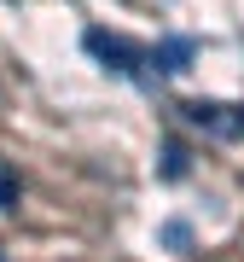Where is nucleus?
I'll list each match as a JSON object with an SVG mask.
<instances>
[{
  "mask_svg": "<svg viewBox=\"0 0 244 262\" xmlns=\"http://www.w3.org/2000/svg\"><path fill=\"white\" fill-rule=\"evenodd\" d=\"M82 47L99 58L105 70H116V76H134V82H145V64H151V47H134L128 35H111V29H87L82 35Z\"/></svg>",
  "mask_w": 244,
  "mask_h": 262,
  "instance_id": "1",
  "label": "nucleus"
},
{
  "mask_svg": "<svg viewBox=\"0 0 244 262\" xmlns=\"http://www.w3.org/2000/svg\"><path fill=\"white\" fill-rule=\"evenodd\" d=\"M180 117L204 134H221V140H238L244 134V105H215V99H186Z\"/></svg>",
  "mask_w": 244,
  "mask_h": 262,
  "instance_id": "2",
  "label": "nucleus"
},
{
  "mask_svg": "<svg viewBox=\"0 0 244 262\" xmlns=\"http://www.w3.org/2000/svg\"><path fill=\"white\" fill-rule=\"evenodd\" d=\"M192 58H198L192 35H163L157 47H151V70L157 76H180V70H192Z\"/></svg>",
  "mask_w": 244,
  "mask_h": 262,
  "instance_id": "3",
  "label": "nucleus"
},
{
  "mask_svg": "<svg viewBox=\"0 0 244 262\" xmlns=\"http://www.w3.org/2000/svg\"><path fill=\"white\" fill-rule=\"evenodd\" d=\"M157 175H163V181H186V175H192V151L180 146V140H163V151H157Z\"/></svg>",
  "mask_w": 244,
  "mask_h": 262,
  "instance_id": "4",
  "label": "nucleus"
},
{
  "mask_svg": "<svg viewBox=\"0 0 244 262\" xmlns=\"http://www.w3.org/2000/svg\"><path fill=\"white\" fill-rule=\"evenodd\" d=\"M157 239L169 245V251H192V222H180V215H169V222L157 227Z\"/></svg>",
  "mask_w": 244,
  "mask_h": 262,
  "instance_id": "5",
  "label": "nucleus"
},
{
  "mask_svg": "<svg viewBox=\"0 0 244 262\" xmlns=\"http://www.w3.org/2000/svg\"><path fill=\"white\" fill-rule=\"evenodd\" d=\"M0 210H18V175L0 163Z\"/></svg>",
  "mask_w": 244,
  "mask_h": 262,
  "instance_id": "6",
  "label": "nucleus"
}]
</instances>
